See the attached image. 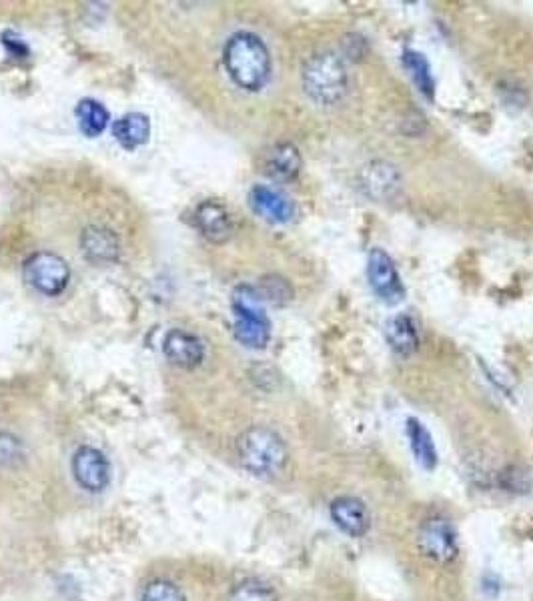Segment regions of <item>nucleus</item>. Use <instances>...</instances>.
Masks as SVG:
<instances>
[{"mask_svg": "<svg viewBox=\"0 0 533 601\" xmlns=\"http://www.w3.org/2000/svg\"><path fill=\"white\" fill-rule=\"evenodd\" d=\"M361 189L367 193V197L375 201L393 199L395 193L401 189V175L391 163L375 161L363 169Z\"/></svg>", "mask_w": 533, "mask_h": 601, "instance_id": "9d476101", "label": "nucleus"}, {"mask_svg": "<svg viewBox=\"0 0 533 601\" xmlns=\"http://www.w3.org/2000/svg\"><path fill=\"white\" fill-rule=\"evenodd\" d=\"M301 81L307 97L321 107H333L341 103L349 91L345 61L335 53L311 57L303 67Z\"/></svg>", "mask_w": 533, "mask_h": 601, "instance_id": "f03ea898", "label": "nucleus"}, {"mask_svg": "<svg viewBox=\"0 0 533 601\" xmlns=\"http://www.w3.org/2000/svg\"><path fill=\"white\" fill-rule=\"evenodd\" d=\"M227 601H279L277 593L263 581L257 579H245L237 583Z\"/></svg>", "mask_w": 533, "mask_h": 601, "instance_id": "412c9836", "label": "nucleus"}, {"mask_svg": "<svg viewBox=\"0 0 533 601\" xmlns=\"http://www.w3.org/2000/svg\"><path fill=\"white\" fill-rule=\"evenodd\" d=\"M223 63L233 83L251 93L261 91L271 77V55L253 33L233 35L225 45Z\"/></svg>", "mask_w": 533, "mask_h": 601, "instance_id": "f257e3e1", "label": "nucleus"}, {"mask_svg": "<svg viewBox=\"0 0 533 601\" xmlns=\"http://www.w3.org/2000/svg\"><path fill=\"white\" fill-rule=\"evenodd\" d=\"M403 67L409 73V77L415 83V87L419 89V93L425 95L427 99H433L435 79H433V73H431V67H429L427 59L421 53L405 51L403 53Z\"/></svg>", "mask_w": 533, "mask_h": 601, "instance_id": "6ab92c4d", "label": "nucleus"}, {"mask_svg": "<svg viewBox=\"0 0 533 601\" xmlns=\"http://www.w3.org/2000/svg\"><path fill=\"white\" fill-rule=\"evenodd\" d=\"M301 167H303L301 153L291 143L275 145L267 153V159H265V173L273 181H279V183H289V181L297 179V175L301 173Z\"/></svg>", "mask_w": 533, "mask_h": 601, "instance_id": "4468645a", "label": "nucleus"}, {"mask_svg": "<svg viewBox=\"0 0 533 601\" xmlns=\"http://www.w3.org/2000/svg\"><path fill=\"white\" fill-rule=\"evenodd\" d=\"M367 279L373 293L385 305H399L405 297V287L401 283L399 271L393 259L379 247L371 249L367 257Z\"/></svg>", "mask_w": 533, "mask_h": 601, "instance_id": "423d86ee", "label": "nucleus"}, {"mask_svg": "<svg viewBox=\"0 0 533 601\" xmlns=\"http://www.w3.org/2000/svg\"><path fill=\"white\" fill-rule=\"evenodd\" d=\"M331 519L349 537H363L369 531L371 517L365 503L357 497H337L331 507Z\"/></svg>", "mask_w": 533, "mask_h": 601, "instance_id": "9b49d317", "label": "nucleus"}, {"mask_svg": "<svg viewBox=\"0 0 533 601\" xmlns=\"http://www.w3.org/2000/svg\"><path fill=\"white\" fill-rule=\"evenodd\" d=\"M83 251L89 261L93 263H113L119 255V241L117 237L103 227H89L81 237Z\"/></svg>", "mask_w": 533, "mask_h": 601, "instance_id": "dca6fc26", "label": "nucleus"}, {"mask_svg": "<svg viewBox=\"0 0 533 601\" xmlns=\"http://www.w3.org/2000/svg\"><path fill=\"white\" fill-rule=\"evenodd\" d=\"M263 303L265 299L255 287L241 285L233 293L235 337L249 349H265L271 339V321Z\"/></svg>", "mask_w": 533, "mask_h": 601, "instance_id": "20e7f679", "label": "nucleus"}, {"mask_svg": "<svg viewBox=\"0 0 533 601\" xmlns=\"http://www.w3.org/2000/svg\"><path fill=\"white\" fill-rule=\"evenodd\" d=\"M77 119H79V127L87 137H99L107 125H109V113L107 109L93 101V99H85L79 103L77 111H75Z\"/></svg>", "mask_w": 533, "mask_h": 601, "instance_id": "aec40b11", "label": "nucleus"}, {"mask_svg": "<svg viewBox=\"0 0 533 601\" xmlns=\"http://www.w3.org/2000/svg\"><path fill=\"white\" fill-rule=\"evenodd\" d=\"M25 279L31 287H35L39 293L57 297L61 295L69 281H71V269L67 261L55 253H35L25 263Z\"/></svg>", "mask_w": 533, "mask_h": 601, "instance_id": "39448f33", "label": "nucleus"}, {"mask_svg": "<svg viewBox=\"0 0 533 601\" xmlns=\"http://www.w3.org/2000/svg\"><path fill=\"white\" fill-rule=\"evenodd\" d=\"M113 135L119 141V145L127 151H133L149 141L151 135V123L149 117L143 113H129L115 121Z\"/></svg>", "mask_w": 533, "mask_h": 601, "instance_id": "f3484780", "label": "nucleus"}, {"mask_svg": "<svg viewBox=\"0 0 533 601\" xmlns=\"http://www.w3.org/2000/svg\"><path fill=\"white\" fill-rule=\"evenodd\" d=\"M417 545L425 557L435 563H451L457 557V537L449 521L441 517L427 519L417 533Z\"/></svg>", "mask_w": 533, "mask_h": 601, "instance_id": "0eeeda50", "label": "nucleus"}, {"mask_svg": "<svg viewBox=\"0 0 533 601\" xmlns=\"http://www.w3.org/2000/svg\"><path fill=\"white\" fill-rule=\"evenodd\" d=\"M405 433H407V439H409V445H411V451H413L417 463L423 469L433 471L437 465V449H435L433 437L427 431V427L421 421L411 417V419H407Z\"/></svg>", "mask_w": 533, "mask_h": 601, "instance_id": "a211bd4d", "label": "nucleus"}, {"mask_svg": "<svg viewBox=\"0 0 533 601\" xmlns=\"http://www.w3.org/2000/svg\"><path fill=\"white\" fill-rule=\"evenodd\" d=\"M73 475L83 489L99 493L107 489L111 481V467L99 449L81 447L73 457Z\"/></svg>", "mask_w": 533, "mask_h": 601, "instance_id": "6e6552de", "label": "nucleus"}, {"mask_svg": "<svg viewBox=\"0 0 533 601\" xmlns=\"http://www.w3.org/2000/svg\"><path fill=\"white\" fill-rule=\"evenodd\" d=\"M241 465L257 477H277L289 459L285 441L267 427H251L237 441Z\"/></svg>", "mask_w": 533, "mask_h": 601, "instance_id": "7ed1b4c3", "label": "nucleus"}, {"mask_svg": "<svg viewBox=\"0 0 533 601\" xmlns=\"http://www.w3.org/2000/svg\"><path fill=\"white\" fill-rule=\"evenodd\" d=\"M195 225L201 235L213 243H225L233 235V219L229 211L215 201H205L197 207Z\"/></svg>", "mask_w": 533, "mask_h": 601, "instance_id": "f8f14e48", "label": "nucleus"}, {"mask_svg": "<svg viewBox=\"0 0 533 601\" xmlns=\"http://www.w3.org/2000/svg\"><path fill=\"white\" fill-rule=\"evenodd\" d=\"M23 459V445L11 433H0V465H15Z\"/></svg>", "mask_w": 533, "mask_h": 601, "instance_id": "b1692460", "label": "nucleus"}, {"mask_svg": "<svg viewBox=\"0 0 533 601\" xmlns=\"http://www.w3.org/2000/svg\"><path fill=\"white\" fill-rule=\"evenodd\" d=\"M163 351L171 363H175L183 369L197 367L205 357L203 341L181 329L169 331V335L163 341Z\"/></svg>", "mask_w": 533, "mask_h": 601, "instance_id": "ddd939ff", "label": "nucleus"}, {"mask_svg": "<svg viewBox=\"0 0 533 601\" xmlns=\"http://www.w3.org/2000/svg\"><path fill=\"white\" fill-rule=\"evenodd\" d=\"M249 205L261 219H265L269 223L283 225L295 217L293 201L279 189H273L267 185H255L251 189Z\"/></svg>", "mask_w": 533, "mask_h": 601, "instance_id": "1a4fd4ad", "label": "nucleus"}, {"mask_svg": "<svg viewBox=\"0 0 533 601\" xmlns=\"http://www.w3.org/2000/svg\"><path fill=\"white\" fill-rule=\"evenodd\" d=\"M385 337H387L389 347L397 355H401V357H409L419 347L417 325L405 313H399V315H395V317H391L387 321V325H385Z\"/></svg>", "mask_w": 533, "mask_h": 601, "instance_id": "2eb2a0df", "label": "nucleus"}, {"mask_svg": "<svg viewBox=\"0 0 533 601\" xmlns=\"http://www.w3.org/2000/svg\"><path fill=\"white\" fill-rule=\"evenodd\" d=\"M143 601H187V597L175 583L157 579L145 587Z\"/></svg>", "mask_w": 533, "mask_h": 601, "instance_id": "4be33fe9", "label": "nucleus"}, {"mask_svg": "<svg viewBox=\"0 0 533 601\" xmlns=\"http://www.w3.org/2000/svg\"><path fill=\"white\" fill-rule=\"evenodd\" d=\"M259 293H261V297L265 301H271L275 305H285L293 297V291H291L289 283L285 279H281V277H275V275L265 277L261 281V291Z\"/></svg>", "mask_w": 533, "mask_h": 601, "instance_id": "5701e85b", "label": "nucleus"}]
</instances>
